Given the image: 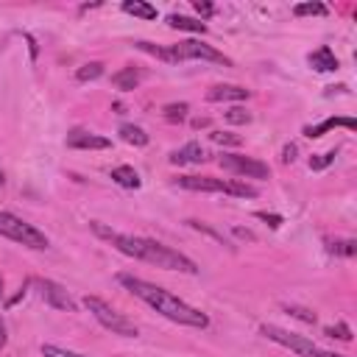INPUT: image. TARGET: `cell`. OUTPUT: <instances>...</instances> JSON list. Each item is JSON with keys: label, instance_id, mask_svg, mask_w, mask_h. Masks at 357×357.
<instances>
[{"label": "cell", "instance_id": "603a6c76", "mask_svg": "<svg viewBox=\"0 0 357 357\" xmlns=\"http://www.w3.org/2000/svg\"><path fill=\"white\" fill-rule=\"evenodd\" d=\"M187 112H190V106L181 100V103H167L165 109H162V114H165V120H170V123H181L184 117H187Z\"/></svg>", "mask_w": 357, "mask_h": 357}, {"label": "cell", "instance_id": "d4e9b609", "mask_svg": "<svg viewBox=\"0 0 357 357\" xmlns=\"http://www.w3.org/2000/svg\"><path fill=\"white\" fill-rule=\"evenodd\" d=\"M329 251L332 254H340V257H354L357 254V243L354 240H335L329 245Z\"/></svg>", "mask_w": 357, "mask_h": 357}, {"label": "cell", "instance_id": "60d3db41", "mask_svg": "<svg viewBox=\"0 0 357 357\" xmlns=\"http://www.w3.org/2000/svg\"><path fill=\"white\" fill-rule=\"evenodd\" d=\"M3 181H6V178H3V170H0V187H3Z\"/></svg>", "mask_w": 357, "mask_h": 357}, {"label": "cell", "instance_id": "ffe728a7", "mask_svg": "<svg viewBox=\"0 0 357 357\" xmlns=\"http://www.w3.org/2000/svg\"><path fill=\"white\" fill-rule=\"evenodd\" d=\"M103 75V64L100 61H86V64H81L78 70H75V81H95V78H100Z\"/></svg>", "mask_w": 357, "mask_h": 357}, {"label": "cell", "instance_id": "8d00e7d4", "mask_svg": "<svg viewBox=\"0 0 357 357\" xmlns=\"http://www.w3.org/2000/svg\"><path fill=\"white\" fill-rule=\"evenodd\" d=\"M335 92H346V84H337V86H326V95H335Z\"/></svg>", "mask_w": 357, "mask_h": 357}, {"label": "cell", "instance_id": "f35d334b", "mask_svg": "<svg viewBox=\"0 0 357 357\" xmlns=\"http://www.w3.org/2000/svg\"><path fill=\"white\" fill-rule=\"evenodd\" d=\"M324 357H343V354H335V351H324Z\"/></svg>", "mask_w": 357, "mask_h": 357}, {"label": "cell", "instance_id": "9a60e30c", "mask_svg": "<svg viewBox=\"0 0 357 357\" xmlns=\"http://www.w3.org/2000/svg\"><path fill=\"white\" fill-rule=\"evenodd\" d=\"M112 181L114 184H120V187H126V190H137L142 181H139V173L131 167V165H117V167H112Z\"/></svg>", "mask_w": 357, "mask_h": 357}, {"label": "cell", "instance_id": "6da1fadb", "mask_svg": "<svg viewBox=\"0 0 357 357\" xmlns=\"http://www.w3.org/2000/svg\"><path fill=\"white\" fill-rule=\"evenodd\" d=\"M89 229L98 237L109 240L126 257H134L139 262H148V265H156V268H165V271H178V273H190V276L198 273V265L187 254H181V251H176V248H170V245H165L159 240L137 237V234H123V231H114V229L103 226L100 220H89Z\"/></svg>", "mask_w": 357, "mask_h": 357}, {"label": "cell", "instance_id": "e575fe53", "mask_svg": "<svg viewBox=\"0 0 357 357\" xmlns=\"http://www.w3.org/2000/svg\"><path fill=\"white\" fill-rule=\"evenodd\" d=\"M231 234H234V237H240V240H254V231L240 229V226H234V229H231Z\"/></svg>", "mask_w": 357, "mask_h": 357}, {"label": "cell", "instance_id": "4316f807", "mask_svg": "<svg viewBox=\"0 0 357 357\" xmlns=\"http://www.w3.org/2000/svg\"><path fill=\"white\" fill-rule=\"evenodd\" d=\"M42 357H86V354H78V351H70V349L45 343V346H42Z\"/></svg>", "mask_w": 357, "mask_h": 357}, {"label": "cell", "instance_id": "9c48e42d", "mask_svg": "<svg viewBox=\"0 0 357 357\" xmlns=\"http://www.w3.org/2000/svg\"><path fill=\"white\" fill-rule=\"evenodd\" d=\"M176 187L192 190V192H226L229 195V178H212V176H178L173 178Z\"/></svg>", "mask_w": 357, "mask_h": 357}, {"label": "cell", "instance_id": "d6986e66", "mask_svg": "<svg viewBox=\"0 0 357 357\" xmlns=\"http://www.w3.org/2000/svg\"><path fill=\"white\" fill-rule=\"evenodd\" d=\"M123 11L126 14H134L139 20H156V8L151 3H142V0H126L123 3Z\"/></svg>", "mask_w": 357, "mask_h": 357}, {"label": "cell", "instance_id": "d6a6232c", "mask_svg": "<svg viewBox=\"0 0 357 357\" xmlns=\"http://www.w3.org/2000/svg\"><path fill=\"white\" fill-rule=\"evenodd\" d=\"M254 218H257V220H265L271 229H279V226H282V215H273V212H257Z\"/></svg>", "mask_w": 357, "mask_h": 357}, {"label": "cell", "instance_id": "2e32d148", "mask_svg": "<svg viewBox=\"0 0 357 357\" xmlns=\"http://www.w3.org/2000/svg\"><path fill=\"white\" fill-rule=\"evenodd\" d=\"M167 25L176 28V31H190V33H201V36L206 33V22L184 17V14H167Z\"/></svg>", "mask_w": 357, "mask_h": 357}, {"label": "cell", "instance_id": "7a4b0ae2", "mask_svg": "<svg viewBox=\"0 0 357 357\" xmlns=\"http://www.w3.org/2000/svg\"><path fill=\"white\" fill-rule=\"evenodd\" d=\"M117 279H120V284H123L131 296H137L139 301H145L148 307H153V310H156L159 315H165L167 321L181 324V326H192V329H206V326H209V315H206V312L195 310L192 304H187L184 298L173 296L170 290H165V287H159V284H153V282H145V279H139V276H131V273H120Z\"/></svg>", "mask_w": 357, "mask_h": 357}, {"label": "cell", "instance_id": "277c9868", "mask_svg": "<svg viewBox=\"0 0 357 357\" xmlns=\"http://www.w3.org/2000/svg\"><path fill=\"white\" fill-rule=\"evenodd\" d=\"M84 307L92 312V318L103 326V329H109L112 335H123V337H137L139 335V329H137V324L131 321V318H126L120 310H114L109 301H103V298H98V296H86L84 298Z\"/></svg>", "mask_w": 357, "mask_h": 357}, {"label": "cell", "instance_id": "44dd1931", "mask_svg": "<svg viewBox=\"0 0 357 357\" xmlns=\"http://www.w3.org/2000/svg\"><path fill=\"white\" fill-rule=\"evenodd\" d=\"M229 195H237V198H257L259 190L251 187V184H245V181H240V178H229Z\"/></svg>", "mask_w": 357, "mask_h": 357}, {"label": "cell", "instance_id": "cb8c5ba5", "mask_svg": "<svg viewBox=\"0 0 357 357\" xmlns=\"http://www.w3.org/2000/svg\"><path fill=\"white\" fill-rule=\"evenodd\" d=\"M223 117H226V123H234V126H245V123H251V112L243 109V106H231Z\"/></svg>", "mask_w": 357, "mask_h": 357}, {"label": "cell", "instance_id": "83f0119b", "mask_svg": "<svg viewBox=\"0 0 357 357\" xmlns=\"http://www.w3.org/2000/svg\"><path fill=\"white\" fill-rule=\"evenodd\" d=\"M324 335L326 337H337V340H351V329H349V324H335V326H326L324 329Z\"/></svg>", "mask_w": 357, "mask_h": 357}, {"label": "cell", "instance_id": "f1b7e54d", "mask_svg": "<svg viewBox=\"0 0 357 357\" xmlns=\"http://www.w3.org/2000/svg\"><path fill=\"white\" fill-rule=\"evenodd\" d=\"M209 139L218 142V145H240V142H243L237 134H226V131H212Z\"/></svg>", "mask_w": 357, "mask_h": 357}, {"label": "cell", "instance_id": "ac0fdd59", "mask_svg": "<svg viewBox=\"0 0 357 357\" xmlns=\"http://www.w3.org/2000/svg\"><path fill=\"white\" fill-rule=\"evenodd\" d=\"M120 139L128 142V145H134V148L148 145V134H145L139 126H134V123H123V126H120Z\"/></svg>", "mask_w": 357, "mask_h": 357}, {"label": "cell", "instance_id": "d590c367", "mask_svg": "<svg viewBox=\"0 0 357 357\" xmlns=\"http://www.w3.org/2000/svg\"><path fill=\"white\" fill-rule=\"evenodd\" d=\"M6 343H8V335H6V324L0 318V349H6Z\"/></svg>", "mask_w": 357, "mask_h": 357}, {"label": "cell", "instance_id": "5bb4252c", "mask_svg": "<svg viewBox=\"0 0 357 357\" xmlns=\"http://www.w3.org/2000/svg\"><path fill=\"white\" fill-rule=\"evenodd\" d=\"M337 126H340V128L354 131V126H357V123H354L351 117H326V120H324V123H318V126H307V128H304V134H307L310 139H315V137H324L326 131H332V128H337Z\"/></svg>", "mask_w": 357, "mask_h": 357}, {"label": "cell", "instance_id": "3957f363", "mask_svg": "<svg viewBox=\"0 0 357 357\" xmlns=\"http://www.w3.org/2000/svg\"><path fill=\"white\" fill-rule=\"evenodd\" d=\"M134 47L159 59V61H167V64H181V61H190V59H201V61H212V64H223V67L231 64V59H226L212 45H204L201 39H184V42H176V45H167V47H156L151 42H134Z\"/></svg>", "mask_w": 357, "mask_h": 357}, {"label": "cell", "instance_id": "74e56055", "mask_svg": "<svg viewBox=\"0 0 357 357\" xmlns=\"http://www.w3.org/2000/svg\"><path fill=\"white\" fill-rule=\"evenodd\" d=\"M206 123H209L206 117H201V120H192V126H195V128H201V126H206Z\"/></svg>", "mask_w": 357, "mask_h": 357}, {"label": "cell", "instance_id": "4fadbf2b", "mask_svg": "<svg viewBox=\"0 0 357 357\" xmlns=\"http://www.w3.org/2000/svg\"><path fill=\"white\" fill-rule=\"evenodd\" d=\"M167 159H170V165H178L181 167V165H201L206 159V153H204V148L198 142H187L178 151H173Z\"/></svg>", "mask_w": 357, "mask_h": 357}, {"label": "cell", "instance_id": "ba28073f", "mask_svg": "<svg viewBox=\"0 0 357 357\" xmlns=\"http://www.w3.org/2000/svg\"><path fill=\"white\" fill-rule=\"evenodd\" d=\"M39 293H42V298H45L53 310H64V312H75V310H78L75 298H73L59 282H53V279H42V282H39Z\"/></svg>", "mask_w": 357, "mask_h": 357}, {"label": "cell", "instance_id": "8992f818", "mask_svg": "<svg viewBox=\"0 0 357 357\" xmlns=\"http://www.w3.org/2000/svg\"><path fill=\"white\" fill-rule=\"evenodd\" d=\"M259 332H262L268 340H273V343H279V346L296 351L298 357H324V349H318L310 337L296 335V332H287V329H282V326H276V324H262Z\"/></svg>", "mask_w": 357, "mask_h": 357}, {"label": "cell", "instance_id": "7402d4cb", "mask_svg": "<svg viewBox=\"0 0 357 357\" xmlns=\"http://www.w3.org/2000/svg\"><path fill=\"white\" fill-rule=\"evenodd\" d=\"M293 14L296 17H324V14H329V8L324 3H298L293 8Z\"/></svg>", "mask_w": 357, "mask_h": 357}, {"label": "cell", "instance_id": "4dcf8cb0", "mask_svg": "<svg viewBox=\"0 0 357 357\" xmlns=\"http://www.w3.org/2000/svg\"><path fill=\"white\" fill-rule=\"evenodd\" d=\"M284 310H287V315H293V318H298L304 324H315V312H310L304 307H284Z\"/></svg>", "mask_w": 357, "mask_h": 357}, {"label": "cell", "instance_id": "e0dca14e", "mask_svg": "<svg viewBox=\"0 0 357 357\" xmlns=\"http://www.w3.org/2000/svg\"><path fill=\"white\" fill-rule=\"evenodd\" d=\"M139 78H142V73H139L137 67H123L120 73L112 75V84H114L117 89H123V92H131V89H137Z\"/></svg>", "mask_w": 357, "mask_h": 357}, {"label": "cell", "instance_id": "f546056e", "mask_svg": "<svg viewBox=\"0 0 357 357\" xmlns=\"http://www.w3.org/2000/svg\"><path fill=\"white\" fill-rule=\"evenodd\" d=\"M187 223H190L192 229H198V231H204V234H209V237H212V240H218L220 245H229V243L223 240V234H220V231H215L212 226H206V223H198V220H187ZM229 248H231V245H229Z\"/></svg>", "mask_w": 357, "mask_h": 357}, {"label": "cell", "instance_id": "52a82bcc", "mask_svg": "<svg viewBox=\"0 0 357 357\" xmlns=\"http://www.w3.org/2000/svg\"><path fill=\"white\" fill-rule=\"evenodd\" d=\"M218 165L234 176H245V178H271V167L254 156H243V153H220Z\"/></svg>", "mask_w": 357, "mask_h": 357}, {"label": "cell", "instance_id": "30bf717a", "mask_svg": "<svg viewBox=\"0 0 357 357\" xmlns=\"http://www.w3.org/2000/svg\"><path fill=\"white\" fill-rule=\"evenodd\" d=\"M67 148H75V151H103V148H112V139L100 137V134H92V131H84V128H75V131L67 134Z\"/></svg>", "mask_w": 357, "mask_h": 357}, {"label": "cell", "instance_id": "1f68e13d", "mask_svg": "<svg viewBox=\"0 0 357 357\" xmlns=\"http://www.w3.org/2000/svg\"><path fill=\"white\" fill-rule=\"evenodd\" d=\"M192 8L201 14V22H204L206 17H212V14H215V6H212V3H206V0H195V3H192Z\"/></svg>", "mask_w": 357, "mask_h": 357}, {"label": "cell", "instance_id": "5b68a950", "mask_svg": "<svg viewBox=\"0 0 357 357\" xmlns=\"http://www.w3.org/2000/svg\"><path fill=\"white\" fill-rule=\"evenodd\" d=\"M0 237L14 240V243H20L25 248H36V251H42V248L50 245V240H47L45 231H39L33 223L17 218L14 212H3V209H0Z\"/></svg>", "mask_w": 357, "mask_h": 357}, {"label": "cell", "instance_id": "7c38bea8", "mask_svg": "<svg viewBox=\"0 0 357 357\" xmlns=\"http://www.w3.org/2000/svg\"><path fill=\"white\" fill-rule=\"evenodd\" d=\"M307 64L315 70V73H335L340 64H337V56L332 53V47H326V45H321L318 50H312L310 56H307Z\"/></svg>", "mask_w": 357, "mask_h": 357}, {"label": "cell", "instance_id": "ab89813d", "mask_svg": "<svg viewBox=\"0 0 357 357\" xmlns=\"http://www.w3.org/2000/svg\"><path fill=\"white\" fill-rule=\"evenodd\" d=\"M0 298H3V276H0Z\"/></svg>", "mask_w": 357, "mask_h": 357}, {"label": "cell", "instance_id": "484cf974", "mask_svg": "<svg viewBox=\"0 0 357 357\" xmlns=\"http://www.w3.org/2000/svg\"><path fill=\"white\" fill-rule=\"evenodd\" d=\"M332 162H335V148L326 151V153H315V156H310V170H324V167H329Z\"/></svg>", "mask_w": 357, "mask_h": 357}, {"label": "cell", "instance_id": "8fae6325", "mask_svg": "<svg viewBox=\"0 0 357 357\" xmlns=\"http://www.w3.org/2000/svg\"><path fill=\"white\" fill-rule=\"evenodd\" d=\"M248 89L245 86H237V84H215L209 92H206V100L209 103H223V100H248Z\"/></svg>", "mask_w": 357, "mask_h": 357}, {"label": "cell", "instance_id": "836d02e7", "mask_svg": "<svg viewBox=\"0 0 357 357\" xmlns=\"http://www.w3.org/2000/svg\"><path fill=\"white\" fill-rule=\"evenodd\" d=\"M282 162H284V165L296 162V145H293V142H287V145L282 148Z\"/></svg>", "mask_w": 357, "mask_h": 357}]
</instances>
